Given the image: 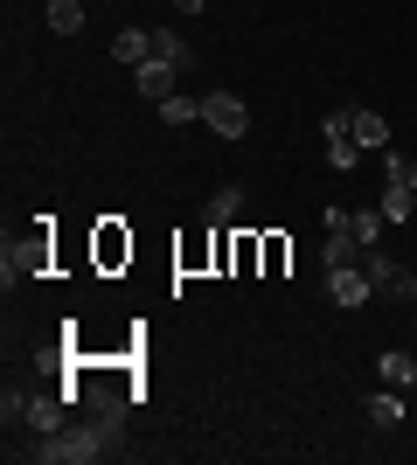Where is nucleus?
<instances>
[{
	"mask_svg": "<svg viewBox=\"0 0 417 465\" xmlns=\"http://www.w3.org/2000/svg\"><path fill=\"white\" fill-rule=\"evenodd\" d=\"M112 438H119V424H104V417H70L63 430H49L42 445H21L35 465H91L112 451Z\"/></svg>",
	"mask_w": 417,
	"mask_h": 465,
	"instance_id": "f257e3e1",
	"label": "nucleus"
},
{
	"mask_svg": "<svg viewBox=\"0 0 417 465\" xmlns=\"http://www.w3.org/2000/svg\"><path fill=\"white\" fill-rule=\"evenodd\" d=\"M362 272L376 278V299H397V306H411V299H417V278L403 272V264L382 251V243H369V251H362Z\"/></svg>",
	"mask_w": 417,
	"mask_h": 465,
	"instance_id": "f03ea898",
	"label": "nucleus"
},
{
	"mask_svg": "<svg viewBox=\"0 0 417 465\" xmlns=\"http://www.w3.org/2000/svg\"><path fill=\"white\" fill-rule=\"evenodd\" d=\"M202 125H209L216 139H243L251 133V112H243L237 91H202Z\"/></svg>",
	"mask_w": 417,
	"mask_h": 465,
	"instance_id": "7ed1b4c3",
	"label": "nucleus"
},
{
	"mask_svg": "<svg viewBox=\"0 0 417 465\" xmlns=\"http://www.w3.org/2000/svg\"><path fill=\"white\" fill-rule=\"evenodd\" d=\"M320 133H327V167H334V174H355V167H362L355 112H327V125H320Z\"/></svg>",
	"mask_w": 417,
	"mask_h": 465,
	"instance_id": "20e7f679",
	"label": "nucleus"
},
{
	"mask_svg": "<svg viewBox=\"0 0 417 465\" xmlns=\"http://www.w3.org/2000/svg\"><path fill=\"white\" fill-rule=\"evenodd\" d=\"M327 299H334V306H348V312H362L369 299H376V278L362 272V257H355V264H334V272H327Z\"/></svg>",
	"mask_w": 417,
	"mask_h": 465,
	"instance_id": "39448f33",
	"label": "nucleus"
},
{
	"mask_svg": "<svg viewBox=\"0 0 417 465\" xmlns=\"http://www.w3.org/2000/svg\"><path fill=\"white\" fill-rule=\"evenodd\" d=\"M70 403H77L70 389H42V396H28V417H21V424L35 430V438H49V430L70 424Z\"/></svg>",
	"mask_w": 417,
	"mask_h": 465,
	"instance_id": "423d86ee",
	"label": "nucleus"
},
{
	"mask_svg": "<svg viewBox=\"0 0 417 465\" xmlns=\"http://www.w3.org/2000/svg\"><path fill=\"white\" fill-rule=\"evenodd\" d=\"M133 84H139V97H146V104H167V97L181 91V70L154 56V63H139V70H133Z\"/></svg>",
	"mask_w": 417,
	"mask_h": 465,
	"instance_id": "0eeeda50",
	"label": "nucleus"
},
{
	"mask_svg": "<svg viewBox=\"0 0 417 465\" xmlns=\"http://www.w3.org/2000/svg\"><path fill=\"white\" fill-rule=\"evenodd\" d=\"M112 56H119L125 70L154 63V28H119V35H112Z\"/></svg>",
	"mask_w": 417,
	"mask_h": 465,
	"instance_id": "6e6552de",
	"label": "nucleus"
},
{
	"mask_svg": "<svg viewBox=\"0 0 417 465\" xmlns=\"http://www.w3.org/2000/svg\"><path fill=\"white\" fill-rule=\"evenodd\" d=\"M376 375H382V382H390V389H417V354L390 348V354H382V361H376Z\"/></svg>",
	"mask_w": 417,
	"mask_h": 465,
	"instance_id": "1a4fd4ad",
	"label": "nucleus"
},
{
	"mask_svg": "<svg viewBox=\"0 0 417 465\" xmlns=\"http://www.w3.org/2000/svg\"><path fill=\"white\" fill-rule=\"evenodd\" d=\"M355 146L362 153H382V146H390V118L382 112H355Z\"/></svg>",
	"mask_w": 417,
	"mask_h": 465,
	"instance_id": "9d476101",
	"label": "nucleus"
},
{
	"mask_svg": "<svg viewBox=\"0 0 417 465\" xmlns=\"http://www.w3.org/2000/svg\"><path fill=\"white\" fill-rule=\"evenodd\" d=\"M376 209H382V223H411V215H417V188H403V181H390Z\"/></svg>",
	"mask_w": 417,
	"mask_h": 465,
	"instance_id": "9b49d317",
	"label": "nucleus"
},
{
	"mask_svg": "<svg viewBox=\"0 0 417 465\" xmlns=\"http://www.w3.org/2000/svg\"><path fill=\"white\" fill-rule=\"evenodd\" d=\"M154 112H160V125H174V133H181V125H195V118H202V97L174 91V97H167V104H154Z\"/></svg>",
	"mask_w": 417,
	"mask_h": 465,
	"instance_id": "f8f14e48",
	"label": "nucleus"
},
{
	"mask_svg": "<svg viewBox=\"0 0 417 465\" xmlns=\"http://www.w3.org/2000/svg\"><path fill=\"white\" fill-rule=\"evenodd\" d=\"M243 209V188H216L209 194V209H202V223H209V230H230V215Z\"/></svg>",
	"mask_w": 417,
	"mask_h": 465,
	"instance_id": "ddd939ff",
	"label": "nucleus"
},
{
	"mask_svg": "<svg viewBox=\"0 0 417 465\" xmlns=\"http://www.w3.org/2000/svg\"><path fill=\"white\" fill-rule=\"evenodd\" d=\"M362 417H369L376 430H397V424H403V396H390V389H382V396H369V403H362Z\"/></svg>",
	"mask_w": 417,
	"mask_h": 465,
	"instance_id": "4468645a",
	"label": "nucleus"
},
{
	"mask_svg": "<svg viewBox=\"0 0 417 465\" xmlns=\"http://www.w3.org/2000/svg\"><path fill=\"white\" fill-rule=\"evenodd\" d=\"M154 56H160V63H174V70H188V63H195V49L181 42V28H154Z\"/></svg>",
	"mask_w": 417,
	"mask_h": 465,
	"instance_id": "2eb2a0df",
	"label": "nucleus"
},
{
	"mask_svg": "<svg viewBox=\"0 0 417 465\" xmlns=\"http://www.w3.org/2000/svg\"><path fill=\"white\" fill-rule=\"evenodd\" d=\"M84 15H91V0H49V28H56V35H77Z\"/></svg>",
	"mask_w": 417,
	"mask_h": 465,
	"instance_id": "dca6fc26",
	"label": "nucleus"
},
{
	"mask_svg": "<svg viewBox=\"0 0 417 465\" xmlns=\"http://www.w3.org/2000/svg\"><path fill=\"white\" fill-rule=\"evenodd\" d=\"M362 257V243L348 230H327V243H320V264H327V272H334V264H355Z\"/></svg>",
	"mask_w": 417,
	"mask_h": 465,
	"instance_id": "f3484780",
	"label": "nucleus"
},
{
	"mask_svg": "<svg viewBox=\"0 0 417 465\" xmlns=\"http://www.w3.org/2000/svg\"><path fill=\"white\" fill-rule=\"evenodd\" d=\"M348 236H355L362 251H369V243H382V209H348Z\"/></svg>",
	"mask_w": 417,
	"mask_h": 465,
	"instance_id": "a211bd4d",
	"label": "nucleus"
},
{
	"mask_svg": "<svg viewBox=\"0 0 417 465\" xmlns=\"http://www.w3.org/2000/svg\"><path fill=\"white\" fill-rule=\"evenodd\" d=\"M0 417H7V424H21V417H28V396H21V389H7V396H0Z\"/></svg>",
	"mask_w": 417,
	"mask_h": 465,
	"instance_id": "6ab92c4d",
	"label": "nucleus"
},
{
	"mask_svg": "<svg viewBox=\"0 0 417 465\" xmlns=\"http://www.w3.org/2000/svg\"><path fill=\"white\" fill-rule=\"evenodd\" d=\"M382 174L403 181V188H417V160H382Z\"/></svg>",
	"mask_w": 417,
	"mask_h": 465,
	"instance_id": "aec40b11",
	"label": "nucleus"
},
{
	"mask_svg": "<svg viewBox=\"0 0 417 465\" xmlns=\"http://www.w3.org/2000/svg\"><path fill=\"white\" fill-rule=\"evenodd\" d=\"M174 7H181V15H202V7H209V0H174Z\"/></svg>",
	"mask_w": 417,
	"mask_h": 465,
	"instance_id": "412c9836",
	"label": "nucleus"
}]
</instances>
